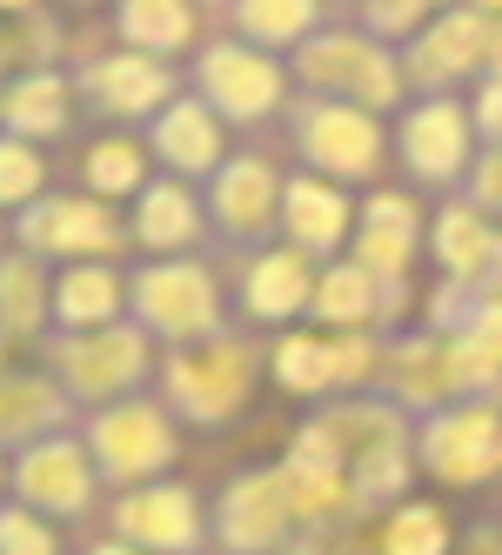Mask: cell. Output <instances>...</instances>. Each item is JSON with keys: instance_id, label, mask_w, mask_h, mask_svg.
<instances>
[{"instance_id": "22", "label": "cell", "mask_w": 502, "mask_h": 555, "mask_svg": "<svg viewBox=\"0 0 502 555\" xmlns=\"http://www.w3.org/2000/svg\"><path fill=\"white\" fill-rule=\"evenodd\" d=\"M316 301V261H301L295 248H261L242 268V314L248 322H295Z\"/></svg>"}, {"instance_id": "19", "label": "cell", "mask_w": 502, "mask_h": 555, "mask_svg": "<svg viewBox=\"0 0 502 555\" xmlns=\"http://www.w3.org/2000/svg\"><path fill=\"white\" fill-rule=\"evenodd\" d=\"M402 308H409V288H382L349 255L316 268V301H308V314L329 322L335 335H382V328L402 322Z\"/></svg>"}, {"instance_id": "32", "label": "cell", "mask_w": 502, "mask_h": 555, "mask_svg": "<svg viewBox=\"0 0 502 555\" xmlns=\"http://www.w3.org/2000/svg\"><path fill=\"white\" fill-rule=\"evenodd\" d=\"M375 555H455V529L436 502H396L382 515Z\"/></svg>"}, {"instance_id": "7", "label": "cell", "mask_w": 502, "mask_h": 555, "mask_svg": "<svg viewBox=\"0 0 502 555\" xmlns=\"http://www.w3.org/2000/svg\"><path fill=\"white\" fill-rule=\"evenodd\" d=\"M288 141H295V154H301V168L316 175V181H329V188L375 181V175H382V154H389L382 114L342 107V101H295Z\"/></svg>"}, {"instance_id": "14", "label": "cell", "mask_w": 502, "mask_h": 555, "mask_svg": "<svg viewBox=\"0 0 502 555\" xmlns=\"http://www.w3.org/2000/svg\"><path fill=\"white\" fill-rule=\"evenodd\" d=\"M208 542L221 555H282L295 542L275 468H242L235 482L221 489V502L208 508Z\"/></svg>"}, {"instance_id": "29", "label": "cell", "mask_w": 502, "mask_h": 555, "mask_svg": "<svg viewBox=\"0 0 502 555\" xmlns=\"http://www.w3.org/2000/svg\"><path fill=\"white\" fill-rule=\"evenodd\" d=\"M54 314V282L34 255H0V341H34Z\"/></svg>"}, {"instance_id": "41", "label": "cell", "mask_w": 502, "mask_h": 555, "mask_svg": "<svg viewBox=\"0 0 502 555\" xmlns=\"http://www.w3.org/2000/svg\"><path fill=\"white\" fill-rule=\"evenodd\" d=\"M88 555H134V548H128V542H94Z\"/></svg>"}, {"instance_id": "5", "label": "cell", "mask_w": 502, "mask_h": 555, "mask_svg": "<svg viewBox=\"0 0 502 555\" xmlns=\"http://www.w3.org/2000/svg\"><path fill=\"white\" fill-rule=\"evenodd\" d=\"M81 449H88L101 482L147 489V482H162V468L181 455V435H175V415L162 409V395H128V402L88 415Z\"/></svg>"}, {"instance_id": "37", "label": "cell", "mask_w": 502, "mask_h": 555, "mask_svg": "<svg viewBox=\"0 0 502 555\" xmlns=\"http://www.w3.org/2000/svg\"><path fill=\"white\" fill-rule=\"evenodd\" d=\"M469 128H476V147H502V81H476Z\"/></svg>"}, {"instance_id": "35", "label": "cell", "mask_w": 502, "mask_h": 555, "mask_svg": "<svg viewBox=\"0 0 502 555\" xmlns=\"http://www.w3.org/2000/svg\"><path fill=\"white\" fill-rule=\"evenodd\" d=\"M0 555H61V542H54V529L34 508L8 502L0 508Z\"/></svg>"}, {"instance_id": "23", "label": "cell", "mask_w": 502, "mask_h": 555, "mask_svg": "<svg viewBox=\"0 0 502 555\" xmlns=\"http://www.w3.org/2000/svg\"><path fill=\"white\" fill-rule=\"evenodd\" d=\"M54 322L61 335H88L128 322V274L114 261H74L54 274Z\"/></svg>"}, {"instance_id": "34", "label": "cell", "mask_w": 502, "mask_h": 555, "mask_svg": "<svg viewBox=\"0 0 502 555\" xmlns=\"http://www.w3.org/2000/svg\"><path fill=\"white\" fill-rule=\"evenodd\" d=\"M41 147H27L14 134H0V208H27V202H41Z\"/></svg>"}, {"instance_id": "26", "label": "cell", "mask_w": 502, "mask_h": 555, "mask_svg": "<svg viewBox=\"0 0 502 555\" xmlns=\"http://www.w3.org/2000/svg\"><path fill=\"white\" fill-rule=\"evenodd\" d=\"M114 41L128 54H147V61H175L202 41V14L188 0H121L114 8Z\"/></svg>"}, {"instance_id": "24", "label": "cell", "mask_w": 502, "mask_h": 555, "mask_svg": "<svg viewBox=\"0 0 502 555\" xmlns=\"http://www.w3.org/2000/svg\"><path fill=\"white\" fill-rule=\"evenodd\" d=\"M74 402L61 395L54 375H21L0 369V449H34L48 435H67Z\"/></svg>"}, {"instance_id": "30", "label": "cell", "mask_w": 502, "mask_h": 555, "mask_svg": "<svg viewBox=\"0 0 502 555\" xmlns=\"http://www.w3.org/2000/svg\"><path fill=\"white\" fill-rule=\"evenodd\" d=\"M268 369L288 395H308V402H335V348L329 335H282L268 348Z\"/></svg>"}, {"instance_id": "8", "label": "cell", "mask_w": 502, "mask_h": 555, "mask_svg": "<svg viewBox=\"0 0 502 555\" xmlns=\"http://www.w3.org/2000/svg\"><path fill=\"white\" fill-rule=\"evenodd\" d=\"M208 242L235 248V255H261L282 234V175L268 154H228L208 175Z\"/></svg>"}, {"instance_id": "2", "label": "cell", "mask_w": 502, "mask_h": 555, "mask_svg": "<svg viewBox=\"0 0 502 555\" xmlns=\"http://www.w3.org/2000/svg\"><path fill=\"white\" fill-rule=\"evenodd\" d=\"M128 322L147 341L168 348H195L228 335V295L215 282V268L202 255H175V261H141L128 274Z\"/></svg>"}, {"instance_id": "15", "label": "cell", "mask_w": 502, "mask_h": 555, "mask_svg": "<svg viewBox=\"0 0 502 555\" xmlns=\"http://www.w3.org/2000/svg\"><path fill=\"white\" fill-rule=\"evenodd\" d=\"M74 88H81V101L101 114V121H121V128H147L154 114H162L175 94H181V74L147 61V54H94L81 74H74Z\"/></svg>"}, {"instance_id": "25", "label": "cell", "mask_w": 502, "mask_h": 555, "mask_svg": "<svg viewBox=\"0 0 502 555\" xmlns=\"http://www.w3.org/2000/svg\"><path fill=\"white\" fill-rule=\"evenodd\" d=\"M67 107H74V74H61V67L14 74L8 94H0V134L41 147V141H54L67 128Z\"/></svg>"}, {"instance_id": "40", "label": "cell", "mask_w": 502, "mask_h": 555, "mask_svg": "<svg viewBox=\"0 0 502 555\" xmlns=\"http://www.w3.org/2000/svg\"><path fill=\"white\" fill-rule=\"evenodd\" d=\"M482 81H502V14H495V34H489V67H482Z\"/></svg>"}, {"instance_id": "6", "label": "cell", "mask_w": 502, "mask_h": 555, "mask_svg": "<svg viewBox=\"0 0 502 555\" xmlns=\"http://www.w3.org/2000/svg\"><path fill=\"white\" fill-rule=\"evenodd\" d=\"M188 94H195L221 128H268L288 101V67L268 61L255 48H242L235 34H221V41H208L195 54V67H188Z\"/></svg>"}, {"instance_id": "21", "label": "cell", "mask_w": 502, "mask_h": 555, "mask_svg": "<svg viewBox=\"0 0 502 555\" xmlns=\"http://www.w3.org/2000/svg\"><path fill=\"white\" fill-rule=\"evenodd\" d=\"M356 234V208L349 188H329L316 175L282 181V248H295L301 261H335Z\"/></svg>"}, {"instance_id": "28", "label": "cell", "mask_w": 502, "mask_h": 555, "mask_svg": "<svg viewBox=\"0 0 502 555\" xmlns=\"http://www.w3.org/2000/svg\"><path fill=\"white\" fill-rule=\"evenodd\" d=\"M429 255L442 261V282L482 288V268H489V255H495V221L476 215L462 194H449V202L436 208V221H429Z\"/></svg>"}, {"instance_id": "42", "label": "cell", "mask_w": 502, "mask_h": 555, "mask_svg": "<svg viewBox=\"0 0 502 555\" xmlns=\"http://www.w3.org/2000/svg\"><path fill=\"white\" fill-rule=\"evenodd\" d=\"M0 489H8V462H0Z\"/></svg>"}, {"instance_id": "17", "label": "cell", "mask_w": 502, "mask_h": 555, "mask_svg": "<svg viewBox=\"0 0 502 555\" xmlns=\"http://www.w3.org/2000/svg\"><path fill=\"white\" fill-rule=\"evenodd\" d=\"M422 248V208L402 188H375L356 208V234H349V261L362 274H375L382 288H409V261Z\"/></svg>"}, {"instance_id": "16", "label": "cell", "mask_w": 502, "mask_h": 555, "mask_svg": "<svg viewBox=\"0 0 502 555\" xmlns=\"http://www.w3.org/2000/svg\"><path fill=\"white\" fill-rule=\"evenodd\" d=\"M8 489L21 495V508H34L48 522V515H88L101 475H94V462L81 449V435H48V442H34V449L14 455Z\"/></svg>"}, {"instance_id": "31", "label": "cell", "mask_w": 502, "mask_h": 555, "mask_svg": "<svg viewBox=\"0 0 502 555\" xmlns=\"http://www.w3.org/2000/svg\"><path fill=\"white\" fill-rule=\"evenodd\" d=\"M88 194L94 202H114V194H141L147 181H154V162H147V147L134 141V134H101L94 147H88Z\"/></svg>"}, {"instance_id": "10", "label": "cell", "mask_w": 502, "mask_h": 555, "mask_svg": "<svg viewBox=\"0 0 502 555\" xmlns=\"http://www.w3.org/2000/svg\"><path fill=\"white\" fill-rule=\"evenodd\" d=\"M415 468L449 489H482L502 475V402H449L415 422Z\"/></svg>"}, {"instance_id": "3", "label": "cell", "mask_w": 502, "mask_h": 555, "mask_svg": "<svg viewBox=\"0 0 502 555\" xmlns=\"http://www.w3.org/2000/svg\"><path fill=\"white\" fill-rule=\"evenodd\" d=\"M295 88L301 101H342L362 114H389L402 101V61L389 48H375L369 34H356L349 21H329L316 41L295 48Z\"/></svg>"}, {"instance_id": "20", "label": "cell", "mask_w": 502, "mask_h": 555, "mask_svg": "<svg viewBox=\"0 0 502 555\" xmlns=\"http://www.w3.org/2000/svg\"><path fill=\"white\" fill-rule=\"evenodd\" d=\"M128 242L154 261H175V255H202L208 248V208L188 181H147L134 194V221H128Z\"/></svg>"}, {"instance_id": "9", "label": "cell", "mask_w": 502, "mask_h": 555, "mask_svg": "<svg viewBox=\"0 0 502 555\" xmlns=\"http://www.w3.org/2000/svg\"><path fill=\"white\" fill-rule=\"evenodd\" d=\"M495 14H502V8H442V14L396 54V61H402V94L442 101V94H455L462 81H482Z\"/></svg>"}, {"instance_id": "38", "label": "cell", "mask_w": 502, "mask_h": 555, "mask_svg": "<svg viewBox=\"0 0 502 555\" xmlns=\"http://www.w3.org/2000/svg\"><path fill=\"white\" fill-rule=\"evenodd\" d=\"M455 555H502V529H495V522H476L469 535L455 542Z\"/></svg>"}, {"instance_id": "1", "label": "cell", "mask_w": 502, "mask_h": 555, "mask_svg": "<svg viewBox=\"0 0 502 555\" xmlns=\"http://www.w3.org/2000/svg\"><path fill=\"white\" fill-rule=\"evenodd\" d=\"M255 369H261V341L255 335H215L195 348H168L162 354V409L188 428H228L248 395H255Z\"/></svg>"}, {"instance_id": "18", "label": "cell", "mask_w": 502, "mask_h": 555, "mask_svg": "<svg viewBox=\"0 0 502 555\" xmlns=\"http://www.w3.org/2000/svg\"><path fill=\"white\" fill-rule=\"evenodd\" d=\"M141 147H147V162H162L168 168V181H208L221 162H228V141H221V121L195 101V94H175L162 114L147 121V134H141Z\"/></svg>"}, {"instance_id": "12", "label": "cell", "mask_w": 502, "mask_h": 555, "mask_svg": "<svg viewBox=\"0 0 502 555\" xmlns=\"http://www.w3.org/2000/svg\"><path fill=\"white\" fill-rule=\"evenodd\" d=\"M114 542L134 555H202L208 548V508L181 482H147L114 495Z\"/></svg>"}, {"instance_id": "33", "label": "cell", "mask_w": 502, "mask_h": 555, "mask_svg": "<svg viewBox=\"0 0 502 555\" xmlns=\"http://www.w3.org/2000/svg\"><path fill=\"white\" fill-rule=\"evenodd\" d=\"M429 21H436V8H429V0H369V8H362L349 27H356V34H369L375 48L402 54V48L415 41V34L429 27Z\"/></svg>"}, {"instance_id": "36", "label": "cell", "mask_w": 502, "mask_h": 555, "mask_svg": "<svg viewBox=\"0 0 502 555\" xmlns=\"http://www.w3.org/2000/svg\"><path fill=\"white\" fill-rule=\"evenodd\" d=\"M462 202L502 228V147H476L469 175H462Z\"/></svg>"}, {"instance_id": "39", "label": "cell", "mask_w": 502, "mask_h": 555, "mask_svg": "<svg viewBox=\"0 0 502 555\" xmlns=\"http://www.w3.org/2000/svg\"><path fill=\"white\" fill-rule=\"evenodd\" d=\"M482 295L502 301V228H495V255H489V268H482Z\"/></svg>"}, {"instance_id": "13", "label": "cell", "mask_w": 502, "mask_h": 555, "mask_svg": "<svg viewBox=\"0 0 502 555\" xmlns=\"http://www.w3.org/2000/svg\"><path fill=\"white\" fill-rule=\"evenodd\" d=\"M396 147H402V168L422 181V188H462L476 162V128H469V101H409L402 107V128H396Z\"/></svg>"}, {"instance_id": "11", "label": "cell", "mask_w": 502, "mask_h": 555, "mask_svg": "<svg viewBox=\"0 0 502 555\" xmlns=\"http://www.w3.org/2000/svg\"><path fill=\"white\" fill-rule=\"evenodd\" d=\"M14 234H21V255H34V261L61 255L67 268L128 248V221H114V208L94 202V194H41V202L21 208Z\"/></svg>"}, {"instance_id": "4", "label": "cell", "mask_w": 502, "mask_h": 555, "mask_svg": "<svg viewBox=\"0 0 502 555\" xmlns=\"http://www.w3.org/2000/svg\"><path fill=\"white\" fill-rule=\"evenodd\" d=\"M48 375L61 382V395L74 402V415H94L141 395V382L154 375V341L134 322L114 328H88V335H54L48 341Z\"/></svg>"}, {"instance_id": "27", "label": "cell", "mask_w": 502, "mask_h": 555, "mask_svg": "<svg viewBox=\"0 0 502 555\" xmlns=\"http://www.w3.org/2000/svg\"><path fill=\"white\" fill-rule=\"evenodd\" d=\"M322 27H329V8H316V0H242V8H228V34L268 61L295 54Z\"/></svg>"}]
</instances>
